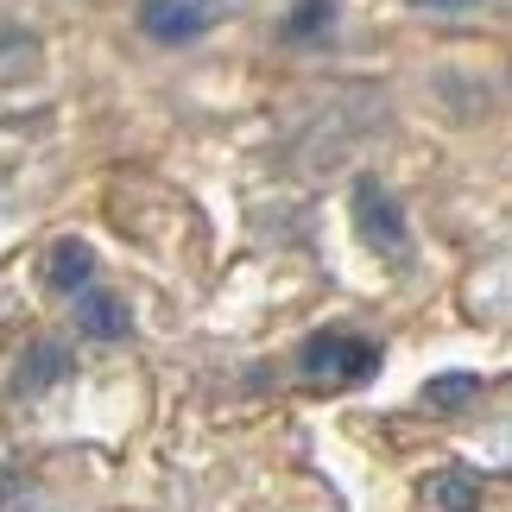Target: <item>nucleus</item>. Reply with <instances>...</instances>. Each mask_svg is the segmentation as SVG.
<instances>
[{"mask_svg":"<svg viewBox=\"0 0 512 512\" xmlns=\"http://www.w3.org/2000/svg\"><path fill=\"white\" fill-rule=\"evenodd\" d=\"M298 367L310 386H367L380 373V342L348 336V329H323L298 348Z\"/></svg>","mask_w":512,"mask_h":512,"instance_id":"1","label":"nucleus"},{"mask_svg":"<svg viewBox=\"0 0 512 512\" xmlns=\"http://www.w3.org/2000/svg\"><path fill=\"white\" fill-rule=\"evenodd\" d=\"M354 228H361V241L373 253H386V260H405V253H411L399 196H392L380 177H361V184H354Z\"/></svg>","mask_w":512,"mask_h":512,"instance_id":"2","label":"nucleus"},{"mask_svg":"<svg viewBox=\"0 0 512 512\" xmlns=\"http://www.w3.org/2000/svg\"><path fill=\"white\" fill-rule=\"evenodd\" d=\"M222 19V0H140V32L159 45H190Z\"/></svg>","mask_w":512,"mask_h":512,"instance_id":"3","label":"nucleus"},{"mask_svg":"<svg viewBox=\"0 0 512 512\" xmlns=\"http://www.w3.org/2000/svg\"><path fill=\"white\" fill-rule=\"evenodd\" d=\"M70 373V348L64 342H26L19 348V361H13V380H7V392L13 399H38V392H51L57 380Z\"/></svg>","mask_w":512,"mask_h":512,"instance_id":"4","label":"nucleus"},{"mask_svg":"<svg viewBox=\"0 0 512 512\" xmlns=\"http://www.w3.org/2000/svg\"><path fill=\"white\" fill-rule=\"evenodd\" d=\"M76 329H83L89 342H121L127 329H133V317H127V298H114V291H95V285H83V291H76Z\"/></svg>","mask_w":512,"mask_h":512,"instance_id":"5","label":"nucleus"},{"mask_svg":"<svg viewBox=\"0 0 512 512\" xmlns=\"http://www.w3.org/2000/svg\"><path fill=\"white\" fill-rule=\"evenodd\" d=\"M45 285L64 291V298H76L83 285H95V253H89V241H57L51 260H45Z\"/></svg>","mask_w":512,"mask_h":512,"instance_id":"6","label":"nucleus"},{"mask_svg":"<svg viewBox=\"0 0 512 512\" xmlns=\"http://www.w3.org/2000/svg\"><path fill=\"white\" fill-rule=\"evenodd\" d=\"M487 500V481L475 468H443V475H430V506L437 512H481Z\"/></svg>","mask_w":512,"mask_h":512,"instance_id":"7","label":"nucleus"},{"mask_svg":"<svg viewBox=\"0 0 512 512\" xmlns=\"http://www.w3.org/2000/svg\"><path fill=\"white\" fill-rule=\"evenodd\" d=\"M481 392H487L481 373H437V380L424 386V405L430 411H462V405H475Z\"/></svg>","mask_w":512,"mask_h":512,"instance_id":"8","label":"nucleus"},{"mask_svg":"<svg viewBox=\"0 0 512 512\" xmlns=\"http://www.w3.org/2000/svg\"><path fill=\"white\" fill-rule=\"evenodd\" d=\"M329 26H336V0H298L285 19V38L291 45H310V38H323Z\"/></svg>","mask_w":512,"mask_h":512,"instance_id":"9","label":"nucleus"},{"mask_svg":"<svg viewBox=\"0 0 512 512\" xmlns=\"http://www.w3.org/2000/svg\"><path fill=\"white\" fill-rule=\"evenodd\" d=\"M411 7H430V13H462V7H475V0H411Z\"/></svg>","mask_w":512,"mask_h":512,"instance_id":"10","label":"nucleus"}]
</instances>
